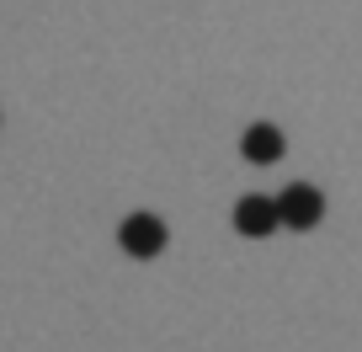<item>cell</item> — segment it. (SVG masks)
I'll return each instance as SVG.
<instances>
[{
	"label": "cell",
	"instance_id": "2",
	"mask_svg": "<svg viewBox=\"0 0 362 352\" xmlns=\"http://www.w3.org/2000/svg\"><path fill=\"white\" fill-rule=\"evenodd\" d=\"M117 246H123L128 256H139V261L160 256V251H165V219L160 214H128L123 225H117Z\"/></svg>",
	"mask_w": 362,
	"mask_h": 352
},
{
	"label": "cell",
	"instance_id": "4",
	"mask_svg": "<svg viewBox=\"0 0 362 352\" xmlns=\"http://www.w3.org/2000/svg\"><path fill=\"white\" fill-rule=\"evenodd\" d=\"M240 155L250 166H272V160H283V128L277 123H250L245 139H240Z\"/></svg>",
	"mask_w": 362,
	"mask_h": 352
},
{
	"label": "cell",
	"instance_id": "3",
	"mask_svg": "<svg viewBox=\"0 0 362 352\" xmlns=\"http://www.w3.org/2000/svg\"><path fill=\"white\" fill-rule=\"evenodd\" d=\"M235 229L240 235H250V240H267L272 229H277V203H272V198H240L235 203Z\"/></svg>",
	"mask_w": 362,
	"mask_h": 352
},
{
	"label": "cell",
	"instance_id": "1",
	"mask_svg": "<svg viewBox=\"0 0 362 352\" xmlns=\"http://www.w3.org/2000/svg\"><path fill=\"white\" fill-rule=\"evenodd\" d=\"M272 203H277V225L283 229H315L320 219H325V198H320V187H309V182L283 187Z\"/></svg>",
	"mask_w": 362,
	"mask_h": 352
}]
</instances>
